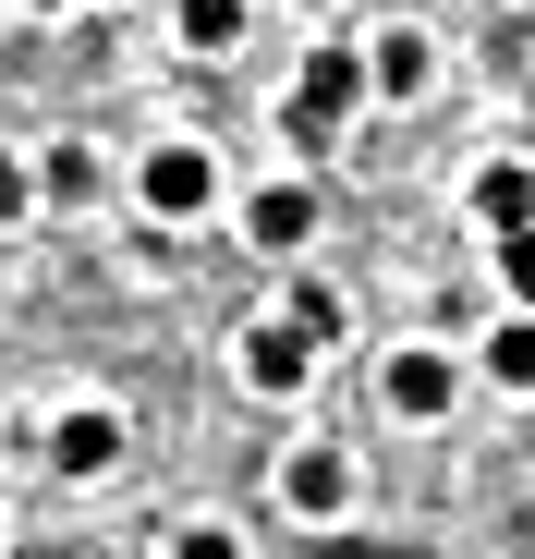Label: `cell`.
<instances>
[{"instance_id": "obj_1", "label": "cell", "mask_w": 535, "mask_h": 559, "mask_svg": "<svg viewBox=\"0 0 535 559\" xmlns=\"http://www.w3.org/2000/svg\"><path fill=\"white\" fill-rule=\"evenodd\" d=\"M268 511H281L293 535H341L353 511H366V450L329 438V426H293L281 450H268Z\"/></svg>"}, {"instance_id": "obj_2", "label": "cell", "mask_w": 535, "mask_h": 559, "mask_svg": "<svg viewBox=\"0 0 535 559\" xmlns=\"http://www.w3.org/2000/svg\"><path fill=\"white\" fill-rule=\"evenodd\" d=\"M122 195H134V219H146V231H207V219L231 207V170H219V146H207V134H158V146H134Z\"/></svg>"}, {"instance_id": "obj_3", "label": "cell", "mask_w": 535, "mask_h": 559, "mask_svg": "<svg viewBox=\"0 0 535 559\" xmlns=\"http://www.w3.org/2000/svg\"><path fill=\"white\" fill-rule=\"evenodd\" d=\"M37 462L61 487H110L122 462H134V414L122 402H98V390H61L49 402V426H37Z\"/></svg>"}, {"instance_id": "obj_4", "label": "cell", "mask_w": 535, "mask_h": 559, "mask_svg": "<svg viewBox=\"0 0 535 559\" xmlns=\"http://www.w3.org/2000/svg\"><path fill=\"white\" fill-rule=\"evenodd\" d=\"M353 122H366V61H353L341 37H317V49L293 61V85H281V134L317 158V146H341Z\"/></svg>"}, {"instance_id": "obj_5", "label": "cell", "mask_w": 535, "mask_h": 559, "mask_svg": "<svg viewBox=\"0 0 535 559\" xmlns=\"http://www.w3.org/2000/svg\"><path fill=\"white\" fill-rule=\"evenodd\" d=\"M463 353L451 341H390L378 353V426H402V438H426V426H451L463 414Z\"/></svg>"}, {"instance_id": "obj_6", "label": "cell", "mask_w": 535, "mask_h": 559, "mask_svg": "<svg viewBox=\"0 0 535 559\" xmlns=\"http://www.w3.org/2000/svg\"><path fill=\"white\" fill-rule=\"evenodd\" d=\"M317 219H329V195H317V170H255L243 195H231V231H243L255 255H281V267H305Z\"/></svg>"}, {"instance_id": "obj_7", "label": "cell", "mask_w": 535, "mask_h": 559, "mask_svg": "<svg viewBox=\"0 0 535 559\" xmlns=\"http://www.w3.org/2000/svg\"><path fill=\"white\" fill-rule=\"evenodd\" d=\"M317 365H329V353H317V341H305V329H293L281 305H268V317H243V329H231V378H243V390H255L268 414H293V402L317 390Z\"/></svg>"}, {"instance_id": "obj_8", "label": "cell", "mask_w": 535, "mask_h": 559, "mask_svg": "<svg viewBox=\"0 0 535 559\" xmlns=\"http://www.w3.org/2000/svg\"><path fill=\"white\" fill-rule=\"evenodd\" d=\"M353 61H366V110H414L426 85H438V37H426V25H378V37H353Z\"/></svg>"}, {"instance_id": "obj_9", "label": "cell", "mask_w": 535, "mask_h": 559, "mask_svg": "<svg viewBox=\"0 0 535 559\" xmlns=\"http://www.w3.org/2000/svg\"><path fill=\"white\" fill-rule=\"evenodd\" d=\"M25 170H37V219H85V207H98L110 195V158L98 146H85V134H61V146H25Z\"/></svg>"}, {"instance_id": "obj_10", "label": "cell", "mask_w": 535, "mask_h": 559, "mask_svg": "<svg viewBox=\"0 0 535 559\" xmlns=\"http://www.w3.org/2000/svg\"><path fill=\"white\" fill-rule=\"evenodd\" d=\"M463 378H487L499 402H535V317H523V305H499V317L463 341Z\"/></svg>"}, {"instance_id": "obj_11", "label": "cell", "mask_w": 535, "mask_h": 559, "mask_svg": "<svg viewBox=\"0 0 535 559\" xmlns=\"http://www.w3.org/2000/svg\"><path fill=\"white\" fill-rule=\"evenodd\" d=\"M463 219H475L487 243L523 231V219H535V158H475V170H463Z\"/></svg>"}, {"instance_id": "obj_12", "label": "cell", "mask_w": 535, "mask_h": 559, "mask_svg": "<svg viewBox=\"0 0 535 559\" xmlns=\"http://www.w3.org/2000/svg\"><path fill=\"white\" fill-rule=\"evenodd\" d=\"M170 37H183L195 61H231L255 37V0H170Z\"/></svg>"}, {"instance_id": "obj_13", "label": "cell", "mask_w": 535, "mask_h": 559, "mask_svg": "<svg viewBox=\"0 0 535 559\" xmlns=\"http://www.w3.org/2000/svg\"><path fill=\"white\" fill-rule=\"evenodd\" d=\"M158 559H255V535H243L231 511H183V523L158 535Z\"/></svg>"}, {"instance_id": "obj_14", "label": "cell", "mask_w": 535, "mask_h": 559, "mask_svg": "<svg viewBox=\"0 0 535 559\" xmlns=\"http://www.w3.org/2000/svg\"><path fill=\"white\" fill-rule=\"evenodd\" d=\"M281 317H293V329H305V341H317V353H329V341H341V329H353V317H341V293H329V280H305V267H293V280H281Z\"/></svg>"}, {"instance_id": "obj_15", "label": "cell", "mask_w": 535, "mask_h": 559, "mask_svg": "<svg viewBox=\"0 0 535 559\" xmlns=\"http://www.w3.org/2000/svg\"><path fill=\"white\" fill-rule=\"evenodd\" d=\"M487 267H499V305H523V317H535V219H523V231H499V243H487Z\"/></svg>"}, {"instance_id": "obj_16", "label": "cell", "mask_w": 535, "mask_h": 559, "mask_svg": "<svg viewBox=\"0 0 535 559\" xmlns=\"http://www.w3.org/2000/svg\"><path fill=\"white\" fill-rule=\"evenodd\" d=\"M37 219V170H25V146H0V231H25Z\"/></svg>"}, {"instance_id": "obj_17", "label": "cell", "mask_w": 535, "mask_h": 559, "mask_svg": "<svg viewBox=\"0 0 535 559\" xmlns=\"http://www.w3.org/2000/svg\"><path fill=\"white\" fill-rule=\"evenodd\" d=\"M281 13H305V25H329V13H341V0H281Z\"/></svg>"}, {"instance_id": "obj_18", "label": "cell", "mask_w": 535, "mask_h": 559, "mask_svg": "<svg viewBox=\"0 0 535 559\" xmlns=\"http://www.w3.org/2000/svg\"><path fill=\"white\" fill-rule=\"evenodd\" d=\"M0 547H13V487H0Z\"/></svg>"}, {"instance_id": "obj_19", "label": "cell", "mask_w": 535, "mask_h": 559, "mask_svg": "<svg viewBox=\"0 0 535 559\" xmlns=\"http://www.w3.org/2000/svg\"><path fill=\"white\" fill-rule=\"evenodd\" d=\"M25 13H73V0H25Z\"/></svg>"}, {"instance_id": "obj_20", "label": "cell", "mask_w": 535, "mask_h": 559, "mask_svg": "<svg viewBox=\"0 0 535 559\" xmlns=\"http://www.w3.org/2000/svg\"><path fill=\"white\" fill-rule=\"evenodd\" d=\"M523 13H535V0H523Z\"/></svg>"}]
</instances>
